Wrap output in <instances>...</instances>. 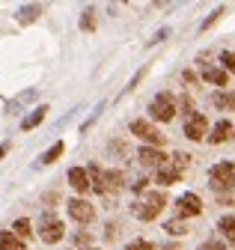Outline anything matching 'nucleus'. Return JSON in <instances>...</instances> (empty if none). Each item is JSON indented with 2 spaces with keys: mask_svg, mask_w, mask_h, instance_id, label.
<instances>
[{
  "mask_svg": "<svg viewBox=\"0 0 235 250\" xmlns=\"http://www.w3.org/2000/svg\"><path fill=\"white\" fill-rule=\"evenodd\" d=\"M232 125H229V119H220L215 128H212V134H209V143H223V140H229L232 134Z\"/></svg>",
  "mask_w": 235,
  "mask_h": 250,
  "instance_id": "obj_12",
  "label": "nucleus"
},
{
  "mask_svg": "<svg viewBox=\"0 0 235 250\" xmlns=\"http://www.w3.org/2000/svg\"><path fill=\"white\" fill-rule=\"evenodd\" d=\"M66 208H69V217H72V221H78V224H90L93 217H96V208L86 203V200H80V197L69 200Z\"/></svg>",
  "mask_w": 235,
  "mask_h": 250,
  "instance_id": "obj_6",
  "label": "nucleus"
},
{
  "mask_svg": "<svg viewBox=\"0 0 235 250\" xmlns=\"http://www.w3.org/2000/svg\"><path fill=\"white\" fill-rule=\"evenodd\" d=\"M33 99H36V89H24L18 99H12V102L6 104V110H9V113H18V110H21L27 102H33Z\"/></svg>",
  "mask_w": 235,
  "mask_h": 250,
  "instance_id": "obj_14",
  "label": "nucleus"
},
{
  "mask_svg": "<svg viewBox=\"0 0 235 250\" xmlns=\"http://www.w3.org/2000/svg\"><path fill=\"white\" fill-rule=\"evenodd\" d=\"M209 176H212V191H232L235 188V167L229 164V161H220V164H215L212 170H209Z\"/></svg>",
  "mask_w": 235,
  "mask_h": 250,
  "instance_id": "obj_2",
  "label": "nucleus"
},
{
  "mask_svg": "<svg viewBox=\"0 0 235 250\" xmlns=\"http://www.w3.org/2000/svg\"><path fill=\"white\" fill-rule=\"evenodd\" d=\"M161 250H179V247H176V244H164Z\"/></svg>",
  "mask_w": 235,
  "mask_h": 250,
  "instance_id": "obj_32",
  "label": "nucleus"
},
{
  "mask_svg": "<svg viewBox=\"0 0 235 250\" xmlns=\"http://www.w3.org/2000/svg\"><path fill=\"white\" fill-rule=\"evenodd\" d=\"M69 185L75 188L78 194H86V191H93L90 170H86V167H72V170H69Z\"/></svg>",
  "mask_w": 235,
  "mask_h": 250,
  "instance_id": "obj_8",
  "label": "nucleus"
},
{
  "mask_svg": "<svg viewBox=\"0 0 235 250\" xmlns=\"http://www.w3.org/2000/svg\"><path fill=\"white\" fill-rule=\"evenodd\" d=\"M39 15H42V6H36V3H27V6L18 9V21L21 24H33Z\"/></svg>",
  "mask_w": 235,
  "mask_h": 250,
  "instance_id": "obj_13",
  "label": "nucleus"
},
{
  "mask_svg": "<svg viewBox=\"0 0 235 250\" xmlns=\"http://www.w3.org/2000/svg\"><path fill=\"white\" fill-rule=\"evenodd\" d=\"M128 250H158L152 241H143V238H137V241H131L128 244Z\"/></svg>",
  "mask_w": 235,
  "mask_h": 250,
  "instance_id": "obj_26",
  "label": "nucleus"
},
{
  "mask_svg": "<svg viewBox=\"0 0 235 250\" xmlns=\"http://www.w3.org/2000/svg\"><path fill=\"white\" fill-rule=\"evenodd\" d=\"M63 152H66V143H63V140H57V143H54V146H51V149H48V152L42 155V158H39V161H42V164H54V161H57V158H60V155H63Z\"/></svg>",
  "mask_w": 235,
  "mask_h": 250,
  "instance_id": "obj_19",
  "label": "nucleus"
},
{
  "mask_svg": "<svg viewBox=\"0 0 235 250\" xmlns=\"http://www.w3.org/2000/svg\"><path fill=\"white\" fill-rule=\"evenodd\" d=\"M90 250H96V247H90Z\"/></svg>",
  "mask_w": 235,
  "mask_h": 250,
  "instance_id": "obj_33",
  "label": "nucleus"
},
{
  "mask_svg": "<svg viewBox=\"0 0 235 250\" xmlns=\"http://www.w3.org/2000/svg\"><path fill=\"white\" fill-rule=\"evenodd\" d=\"M179 179H182V170H176V167H161L155 182H161V185H176Z\"/></svg>",
  "mask_w": 235,
  "mask_h": 250,
  "instance_id": "obj_17",
  "label": "nucleus"
},
{
  "mask_svg": "<svg viewBox=\"0 0 235 250\" xmlns=\"http://www.w3.org/2000/svg\"><path fill=\"white\" fill-rule=\"evenodd\" d=\"M164 206H167V197H164L161 191H149V194H143V197L134 200L131 211H134L137 221H155Z\"/></svg>",
  "mask_w": 235,
  "mask_h": 250,
  "instance_id": "obj_1",
  "label": "nucleus"
},
{
  "mask_svg": "<svg viewBox=\"0 0 235 250\" xmlns=\"http://www.w3.org/2000/svg\"><path fill=\"white\" fill-rule=\"evenodd\" d=\"M63 235H66V227H63V221H57L54 214H45L42 221H39V238H42L45 244L63 241Z\"/></svg>",
  "mask_w": 235,
  "mask_h": 250,
  "instance_id": "obj_3",
  "label": "nucleus"
},
{
  "mask_svg": "<svg viewBox=\"0 0 235 250\" xmlns=\"http://www.w3.org/2000/svg\"><path fill=\"white\" fill-rule=\"evenodd\" d=\"M12 232H15L18 238H30V235H33V227H30V221H27V217H18V221L12 224Z\"/></svg>",
  "mask_w": 235,
  "mask_h": 250,
  "instance_id": "obj_21",
  "label": "nucleus"
},
{
  "mask_svg": "<svg viewBox=\"0 0 235 250\" xmlns=\"http://www.w3.org/2000/svg\"><path fill=\"white\" fill-rule=\"evenodd\" d=\"M164 229H167L170 235H185V232H188V224H185V221H167Z\"/></svg>",
  "mask_w": 235,
  "mask_h": 250,
  "instance_id": "obj_24",
  "label": "nucleus"
},
{
  "mask_svg": "<svg viewBox=\"0 0 235 250\" xmlns=\"http://www.w3.org/2000/svg\"><path fill=\"white\" fill-rule=\"evenodd\" d=\"M176 206H179V214H182V217H196V214L202 211V203H199L196 194H182Z\"/></svg>",
  "mask_w": 235,
  "mask_h": 250,
  "instance_id": "obj_10",
  "label": "nucleus"
},
{
  "mask_svg": "<svg viewBox=\"0 0 235 250\" xmlns=\"http://www.w3.org/2000/svg\"><path fill=\"white\" fill-rule=\"evenodd\" d=\"M149 113H152V119H158V122H170V119L176 116V102H173L170 92H158V96L152 99V104H149Z\"/></svg>",
  "mask_w": 235,
  "mask_h": 250,
  "instance_id": "obj_4",
  "label": "nucleus"
},
{
  "mask_svg": "<svg viewBox=\"0 0 235 250\" xmlns=\"http://www.w3.org/2000/svg\"><path fill=\"white\" fill-rule=\"evenodd\" d=\"M220 60H223V66H226L229 72H235V51H226V54H220Z\"/></svg>",
  "mask_w": 235,
  "mask_h": 250,
  "instance_id": "obj_27",
  "label": "nucleus"
},
{
  "mask_svg": "<svg viewBox=\"0 0 235 250\" xmlns=\"http://www.w3.org/2000/svg\"><path fill=\"white\" fill-rule=\"evenodd\" d=\"M220 15H223V9H215V12H212L209 18H205V24H202V30H205V27H212V24H215V21H217Z\"/></svg>",
  "mask_w": 235,
  "mask_h": 250,
  "instance_id": "obj_29",
  "label": "nucleus"
},
{
  "mask_svg": "<svg viewBox=\"0 0 235 250\" xmlns=\"http://www.w3.org/2000/svg\"><path fill=\"white\" fill-rule=\"evenodd\" d=\"M0 250H24V241L15 232H0Z\"/></svg>",
  "mask_w": 235,
  "mask_h": 250,
  "instance_id": "obj_15",
  "label": "nucleus"
},
{
  "mask_svg": "<svg viewBox=\"0 0 235 250\" xmlns=\"http://www.w3.org/2000/svg\"><path fill=\"white\" fill-rule=\"evenodd\" d=\"M45 113H48V107H36V110H33L30 116H27V119L21 122V128H24V131H30V128H36V125H39V122L45 119Z\"/></svg>",
  "mask_w": 235,
  "mask_h": 250,
  "instance_id": "obj_20",
  "label": "nucleus"
},
{
  "mask_svg": "<svg viewBox=\"0 0 235 250\" xmlns=\"http://www.w3.org/2000/svg\"><path fill=\"white\" fill-rule=\"evenodd\" d=\"M137 158H140L143 167H155V170L167 167V155H164L161 149H152V146H143V149L137 152Z\"/></svg>",
  "mask_w": 235,
  "mask_h": 250,
  "instance_id": "obj_7",
  "label": "nucleus"
},
{
  "mask_svg": "<svg viewBox=\"0 0 235 250\" xmlns=\"http://www.w3.org/2000/svg\"><path fill=\"white\" fill-rule=\"evenodd\" d=\"M217 229L229 238V244L235 247V214H226V217H220V224H217Z\"/></svg>",
  "mask_w": 235,
  "mask_h": 250,
  "instance_id": "obj_16",
  "label": "nucleus"
},
{
  "mask_svg": "<svg viewBox=\"0 0 235 250\" xmlns=\"http://www.w3.org/2000/svg\"><path fill=\"white\" fill-rule=\"evenodd\" d=\"M205 81L215 86H226V72L223 69H205Z\"/></svg>",
  "mask_w": 235,
  "mask_h": 250,
  "instance_id": "obj_23",
  "label": "nucleus"
},
{
  "mask_svg": "<svg viewBox=\"0 0 235 250\" xmlns=\"http://www.w3.org/2000/svg\"><path fill=\"white\" fill-rule=\"evenodd\" d=\"M131 134L140 137V140H146V143H155V146L164 143V134L155 128L152 122H146V119H134V122H131Z\"/></svg>",
  "mask_w": 235,
  "mask_h": 250,
  "instance_id": "obj_5",
  "label": "nucleus"
},
{
  "mask_svg": "<svg viewBox=\"0 0 235 250\" xmlns=\"http://www.w3.org/2000/svg\"><path fill=\"white\" fill-rule=\"evenodd\" d=\"M188 164H191V155H188V152H176V155H173V167H176V170H185Z\"/></svg>",
  "mask_w": 235,
  "mask_h": 250,
  "instance_id": "obj_25",
  "label": "nucleus"
},
{
  "mask_svg": "<svg viewBox=\"0 0 235 250\" xmlns=\"http://www.w3.org/2000/svg\"><path fill=\"white\" fill-rule=\"evenodd\" d=\"M6 152H9V143H0V158H3Z\"/></svg>",
  "mask_w": 235,
  "mask_h": 250,
  "instance_id": "obj_31",
  "label": "nucleus"
},
{
  "mask_svg": "<svg viewBox=\"0 0 235 250\" xmlns=\"http://www.w3.org/2000/svg\"><path fill=\"white\" fill-rule=\"evenodd\" d=\"M212 104L220 107V110L235 107V92H215V96H212Z\"/></svg>",
  "mask_w": 235,
  "mask_h": 250,
  "instance_id": "obj_18",
  "label": "nucleus"
},
{
  "mask_svg": "<svg viewBox=\"0 0 235 250\" xmlns=\"http://www.w3.org/2000/svg\"><path fill=\"white\" fill-rule=\"evenodd\" d=\"M90 182H93V191L96 194H107V173L98 167V164H90Z\"/></svg>",
  "mask_w": 235,
  "mask_h": 250,
  "instance_id": "obj_11",
  "label": "nucleus"
},
{
  "mask_svg": "<svg viewBox=\"0 0 235 250\" xmlns=\"http://www.w3.org/2000/svg\"><path fill=\"white\" fill-rule=\"evenodd\" d=\"M146 185H149V179H137V182H131V191H134V194H143Z\"/></svg>",
  "mask_w": 235,
  "mask_h": 250,
  "instance_id": "obj_28",
  "label": "nucleus"
},
{
  "mask_svg": "<svg viewBox=\"0 0 235 250\" xmlns=\"http://www.w3.org/2000/svg\"><path fill=\"white\" fill-rule=\"evenodd\" d=\"M232 137H235V134H232Z\"/></svg>",
  "mask_w": 235,
  "mask_h": 250,
  "instance_id": "obj_34",
  "label": "nucleus"
},
{
  "mask_svg": "<svg viewBox=\"0 0 235 250\" xmlns=\"http://www.w3.org/2000/svg\"><path fill=\"white\" fill-rule=\"evenodd\" d=\"M205 128H209V122H205L202 113H194V116H188V122H185V134H188L191 140H202V137H205Z\"/></svg>",
  "mask_w": 235,
  "mask_h": 250,
  "instance_id": "obj_9",
  "label": "nucleus"
},
{
  "mask_svg": "<svg viewBox=\"0 0 235 250\" xmlns=\"http://www.w3.org/2000/svg\"><path fill=\"white\" fill-rule=\"evenodd\" d=\"M199 250H223V244H220V241H205Z\"/></svg>",
  "mask_w": 235,
  "mask_h": 250,
  "instance_id": "obj_30",
  "label": "nucleus"
},
{
  "mask_svg": "<svg viewBox=\"0 0 235 250\" xmlns=\"http://www.w3.org/2000/svg\"><path fill=\"white\" fill-rule=\"evenodd\" d=\"M122 185H125V173L122 170H110L107 173V191H119Z\"/></svg>",
  "mask_w": 235,
  "mask_h": 250,
  "instance_id": "obj_22",
  "label": "nucleus"
}]
</instances>
